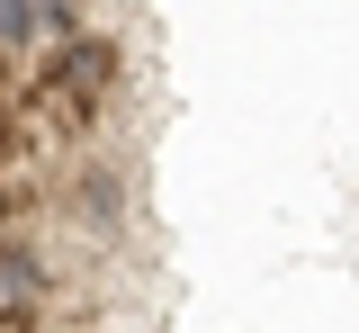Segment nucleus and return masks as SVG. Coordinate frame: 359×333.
Here are the masks:
<instances>
[{
	"instance_id": "1",
	"label": "nucleus",
	"mask_w": 359,
	"mask_h": 333,
	"mask_svg": "<svg viewBox=\"0 0 359 333\" xmlns=\"http://www.w3.org/2000/svg\"><path fill=\"white\" fill-rule=\"evenodd\" d=\"M135 216V181L108 162V153H72L54 171V226H72L81 243H108Z\"/></svg>"
},
{
	"instance_id": "2",
	"label": "nucleus",
	"mask_w": 359,
	"mask_h": 333,
	"mask_svg": "<svg viewBox=\"0 0 359 333\" xmlns=\"http://www.w3.org/2000/svg\"><path fill=\"white\" fill-rule=\"evenodd\" d=\"M0 54L9 63H36L45 54V0H0Z\"/></svg>"
}]
</instances>
